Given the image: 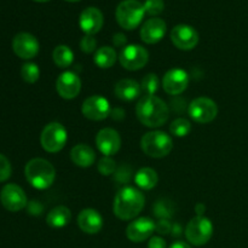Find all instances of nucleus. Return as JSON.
<instances>
[{
    "label": "nucleus",
    "instance_id": "1",
    "mask_svg": "<svg viewBox=\"0 0 248 248\" xmlns=\"http://www.w3.org/2000/svg\"><path fill=\"white\" fill-rule=\"evenodd\" d=\"M136 114L140 123L147 127H160L169 120L167 104L156 96H143L136 106Z\"/></svg>",
    "mask_w": 248,
    "mask_h": 248
},
{
    "label": "nucleus",
    "instance_id": "2",
    "mask_svg": "<svg viewBox=\"0 0 248 248\" xmlns=\"http://www.w3.org/2000/svg\"><path fill=\"white\" fill-rule=\"evenodd\" d=\"M145 199L142 191L132 186H125L114 199V215L121 220L135 219L144 207Z\"/></svg>",
    "mask_w": 248,
    "mask_h": 248
},
{
    "label": "nucleus",
    "instance_id": "3",
    "mask_svg": "<svg viewBox=\"0 0 248 248\" xmlns=\"http://www.w3.org/2000/svg\"><path fill=\"white\" fill-rule=\"evenodd\" d=\"M27 181L35 189H47L52 186L56 178L55 167L45 159L35 157L28 161L24 169Z\"/></svg>",
    "mask_w": 248,
    "mask_h": 248
},
{
    "label": "nucleus",
    "instance_id": "4",
    "mask_svg": "<svg viewBox=\"0 0 248 248\" xmlns=\"http://www.w3.org/2000/svg\"><path fill=\"white\" fill-rule=\"evenodd\" d=\"M140 148L148 156L161 159L167 156L173 148L172 138L162 131H152L145 133L140 140Z\"/></svg>",
    "mask_w": 248,
    "mask_h": 248
},
{
    "label": "nucleus",
    "instance_id": "5",
    "mask_svg": "<svg viewBox=\"0 0 248 248\" xmlns=\"http://www.w3.org/2000/svg\"><path fill=\"white\" fill-rule=\"evenodd\" d=\"M144 15V5L138 0H124L118 5L115 11L119 26L126 31H132L137 28Z\"/></svg>",
    "mask_w": 248,
    "mask_h": 248
},
{
    "label": "nucleus",
    "instance_id": "6",
    "mask_svg": "<svg viewBox=\"0 0 248 248\" xmlns=\"http://www.w3.org/2000/svg\"><path fill=\"white\" fill-rule=\"evenodd\" d=\"M68 133L64 126L60 123H51L44 127L40 136V143L47 153H58L64 148Z\"/></svg>",
    "mask_w": 248,
    "mask_h": 248
},
{
    "label": "nucleus",
    "instance_id": "7",
    "mask_svg": "<svg viewBox=\"0 0 248 248\" xmlns=\"http://www.w3.org/2000/svg\"><path fill=\"white\" fill-rule=\"evenodd\" d=\"M213 235V224L208 218L196 216L186 228V237L194 246H202L211 240Z\"/></svg>",
    "mask_w": 248,
    "mask_h": 248
},
{
    "label": "nucleus",
    "instance_id": "8",
    "mask_svg": "<svg viewBox=\"0 0 248 248\" xmlns=\"http://www.w3.org/2000/svg\"><path fill=\"white\" fill-rule=\"evenodd\" d=\"M189 115L199 124H208L216 119L218 107L215 101L207 97H199L189 104Z\"/></svg>",
    "mask_w": 248,
    "mask_h": 248
},
{
    "label": "nucleus",
    "instance_id": "9",
    "mask_svg": "<svg viewBox=\"0 0 248 248\" xmlns=\"http://www.w3.org/2000/svg\"><path fill=\"white\" fill-rule=\"evenodd\" d=\"M120 63L127 70H140L149 61V53L140 45H127L120 53Z\"/></svg>",
    "mask_w": 248,
    "mask_h": 248
},
{
    "label": "nucleus",
    "instance_id": "10",
    "mask_svg": "<svg viewBox=\"0 0 248 248\" xmlns=\"http://www.w3.org/2000/svg\"><path fill=\"white\" fill-rule=\"evenodd\" d=\"M0 202L5 210L10 212H18L27 206V196L21 186L10 183L1 189Z\"/></svg>",
    "mask_w": 248,
    "mask_h": 248
},
{
    "label": "nucleus",
    "instance_id": "11",
    "mask_svg": "<svg viewBox=\"0 0 248 248\" xmlns=\"http://www.w3.org/2000/svg\"><path fill=\"white\" fill-rule=\"evenodd\" d=\"M82 114L86 119L92 121H102L107 119L110 113V104L108 99L96 94L86 98L82 103Z\"/></svg>",
    "mask_w": 248,
    "mask_h": 248
},
{
    "label": "nucleus",
    "instance_id": "12",
    "mask_svg": "<svg viewBox=\"0 0 248 248\" xmlns=\"http://www.w3.org/2000/svg\"><path fill=\"white\" fill-rule=\"evenodd\" d=\"M12 50L22 60H31L39 52V41L33 34L22 31L12 40Z\"/></svg>",
    "mask_w": 248,
    "mask_h": 248
},
{
    "label": "nucleus",
    "instance_id": "13",
    "mask_svg": "<svg viewBox=\"0 0 248 248\" xmlns=\"http://www.w3.org/2000/svg\"><path fill=\"white\" fill-rule=\"evenodd\" d=\"M171 41L179 50H193L199 43V33L188 24H178L172 29Z\"/></svg>",
    "mask_w": 248,
    "mask_h": 248
},
{
    "label": "nucleus",
    "instance_id": "14",
    "mask_svg": "<svg viewBox=\"0 0 248 248\" xmlns=\"http://www.w3.org/2000/svg\"><path fill=\"white\" fill-rule=\"evenodd\" d=\"M189 85V75L186 70L174 68L169 70L162 79V87L165 92L171 96L181 94L186 90Z\"/></svg>",
    "mask_w": 248,
    "mask_h": 248
},
{
    "label": "nucleus",
    "instance_id": "15",
    "mask_svg": "<svg viewBox=\"0 0 248 248\" xmlns=\"http://www.w3.org/2000/svg\"><path fill=\"white\" fill-rule=\"evenodd\" d=\"M155 230H156V224L154 220L148 217H142L128 224L126 229V236L132 242H143L149 239Z\"/></svg>",
    "mask_w": 248,
    "mask_h": 248
},
{
    "label": "nucleus",
    "instance_id": "16",
    "mask_svg": "<svg viewBox=\"0 0 248 248\" xmlns=\"http://www.w3.org/2000/svg\"><path fill=\"white\" fill-rule=\"evenodd\" d=\"M56 90L64 99H73L80 93L81 81L80 78L73 72H64L56 80Z\"/></svg>",
    "mask_w": 248,
    "mask_h": 248
},
{
    "label": "nucleus",
    "instance_id": "17",
    "mask_svg": "<svg viewBox=\"0 0 248 248\" xmlns=\"http://www.w3.org/2000/svg\"><path fill=\"white\" fill-rule=\"evenodd\" d=\"M96 145L106 156L116 154L121 147V138L118 131L113 128H103L96 136Z\"/></svg>",
    "mask_w": 248,
    "mask_h": 248
},
{
    "label": "nucleus",
    "instance_id": "18",
    "mask_svg": "<svg viewBox=\"0 0 248 248\" xmlns=\"http://www.w3.org/2000/svg\"><path fill=\"white\" fill-rule=\"evenodd\" d=\"M103 14L97 7H86L80 15L79 24L85 35H94L98 33L103 27Z\"/></svg>",
    "mask_w": 248,
    "mask_h": 248
},
{
    "label": "nucleus",
    "instance_id": "19",
    "mask_svg": "<svg viewBox=\"0 0 248 248\" xmlns=\"http://www.w3.org/2000/svg\"><path fill=\"white\" fill-rule=\"evenodd\" d=\"M166 28L164 19L157 18V17L149 18L144 22L140 28V39L149 45L159 43L166 34Z\"/></svg>",
    "mask_w": 248,
    "mask_h": 248
},
{
    "label": "nucleus",
    "instance_id": "20",
    "mask_svg": "<svg viewBox=\"0 0 248 248\" xmlns=\"http://www.w3.org/2000/svg\"><path fill=\"white\" fill-rule=\"evenodd\" d=\"M79 228L86 234H97L103 227V219L98 211L93 208H85L78 216Z\"/></svg>",
    "mask_w": 248,
    "mask_h": 248
},
{
    "label": "nucleus",
    "instance_id": "21",
    "mask_svg": "<svg viewBox=\"0 0 248 248\" xmlns=\"http://www.w3.org/2000/svg\"><path fill=\"white\" fill-rule=\"evenodd\" d=\"M115 96L121 101H133V99L138 98L142 92V87L137 81L132 79H123L120 81L116 82L115 89Z\"/></svg>",
    "mask_w": 248,
    "mask_h": 248
},
{
    "label": "nucleus",
    "instance_id": "22",
    "mask_svg": "<svg viewBox=\"0 0 248 248\" xmlns=\"http://www.w3.org/2000/svg\"><path fill=\"white\" fill-rule=\"evenodd\" d=\"M70 159H72L73 164H75L77 166L86 169L94 164L96 153L90 145L78 144L70 150Z\"/></svg>",
    "mask_w": 248,
    "mask_h": 248
},
{
    "label": "nucleus",
    "instance_id": "23",
    "mask_svg": "<svg viewBox=\"0 0 248 248\" xmlns=\"http://www.w3.org/2000/svg\"><path fill=\"white\" fill-rule=\"evenodd\" d=\"M70 220H72V212L65 206H57L52 208L46 217V223L53 229L64 228L65 225L69 224Z\"/></svg>",
    "mask_w": 248,
    "mask_h": 248
},
{
    "label": "nucleus",
    "instance_id": "24",
    "mask_svg": "<svg viewBox=\"0 0 248 248\" xmlns=\"http://www.w3.org/2000/svg\"><path fill=\"white\" fill-rule=\"evenodd\" d=\"M116 55L115 48H113L111 46H103V47H99L98 50L94 53V63L98 65L102 69H108L114 65V63L116 62Z\"/></svg>",
    "mask_w": 248,
    "mask_h": 248
},
{
    "label": "nucleus",
    "instance_id": "25",
    "mask_svg": "<svg viewBox=\"0 0 248 248\" xmlns=\"http://www.w3.org/2000/svg\"><path fill=\"white\" fill-rule=\"evenodd\" d=\"M157 181H159V177H157L156 172L153 169H149V167L140 169L135 176L136 184L140 189H143V190L153 189L157 184Z\"/></svg>",
    "mask_w": 248,
    "mask_h": 248
},
{
    "label": "nucleus",
    "instance_id": "26",
    "mask_svg": "<svg viewBox=\"0 0 248 248\" xmlns=\"http://www.w3.org/2000/svg\"><path fill=\"white\" fill-rule=\"evenodd\" d=\"M53 62L58 68H68L74 61V55L67 45H58L52 53Z\"/></svg>",
    "mask_w": 248,
    "mask_h": 248
},
{
    "label": "nucleus",
    "instance_id": "27",
    "mask_svg": "<svg viewBox=\"0 0 248 248\" xmlns=\"http://www.w3.org/2000/svg\"><path fill=\"white\" fill-rule=\"evenodd\" d=\"M170 131H171V135H173L174 137H186L190 133L191 124L186 118H178L171 124Z\"/></svg>",
    "mask_w": 248,
    "mask_h": 248
},
{
    "label": "nucleus",
    "instance_id": "28",
    "mask_svg": "<svg viewBox=\"0 0 248 248\" xmlns=\"http://www.w3.org/2000/svg\"><path fill=\"white\" fill-rule=\"evenodd\" d=\"M21 77L28 84H34L39 80L40 77V69L35 63L28 62L22 65L21 68Z\"/></svg>",
    "mask_w": 248,
    "mask_h": 248
},
{
    "label": "nucleus",
    "instance_id": "29",
    "mask_svg": "<svg viewBox=\"0 0 248 248\" xmlns=\"http://www.w3.org/2000/svg\"><path fill=\"white\" fill-rule=\"evenodd\" d=\"M140 87L147 93V96H154V93L159 89V79H157V77L155 74L145 75L143 78Z\"/></svg>",
    "mask_w": 248,
    "mask_h": 248
},
{
    "label": "nucleus",
    "instance_id": "30",
    "mask_svg": "<svg viewBox=\"0 0 248 248\" xmlns=\"http://www.w3.org/2000/svg\"><path fill=\"white\" fill-rule=\"evenodd\" d=\"M165 9L164 0H145L144 10L145 14L149 16H157Z\"/></svg>",
    "mask_w": 248,
    "mask_h": 248
},
{
    "label": "nucleus",
    "instance_id": "31",
    "mask_svg": "<svg viewBox=\"0 0 248 248\" xmlns=\"http://www.w3.org/2000/svg\"><path fill=\"white\" fill-rule=\"evenodd\" d=\"M116 164L110 156H104L103 159L99 160L98 162V171L103 176H110L115 172Z\"/></svg>",
    "mask_w": 248,
    "mask_h": 248
},
{
    "label": "nucleus",
    "instance_id": "32",
    "mask_svg": "<svg viewBox=\"0 0 248 248\" xmlns=\"http://www.w3.org/2000/svg\"><path fill=\"white\" fill-rule=\"evenodd\" d=\"M11 164L6 156L0 154V182H5L11 176Z\"/></svg>",
    "mask_w": 248,
    "mask_h": 248
},
{
    "label": "nucleus",
    "instance_id": "33",
    "mask_svg": "<svg viewBox=\"0 0 248 248\" xmlns=\"http://www.w3.org/2000/svg\"><path fill=\"white\" fill-rule=\"evenodd\" d=\"M97 40L93 38V35H85L80 41V48L85 53H92L96 51Z\"/></svg>",
    "mask_w": 248,
    "mask_h": 248
},
{
    "label": "nucleus",
    "instance_id": "34",
    "mask_svg": "<svg viewBox=\"0 0 248 248\" xmlns=\"http://www.w3.org/2000/svg\"><path fill=\"white\" fill-rule=\"evenodd\" d=\"M148 248H166V241L160 236H154L149 240Z\"/></svg>",
    "mask_w": 248,
    "mask_h": 248
},
{
    "label": "nucleus",
    "instance_id": "35",
    "mask_svg": "<svg viewBox=\"0 0 248 248\" xmlns=\"http://www.w3.org/2000/svg\"><path fill=\"white\" fill-rule=\"evenodd\" d=\"M171 229V224L167 220H160L159 224H156V232L159 234H167Z\"/></svg>",
    "mask_w": 248,
    "mask_h": 248
},
{
    "label": "nucleus",
    "instance_id": "36",
    "mask_svg": "<svg viewBox=\"0 0 248 248\" xmlns=\"http://www.w3.org/2000/svg\"><path fill=\"white\" fill-rule=\"evenodd\" d=\"M126 41H127V39H126V36L124 35L123 33H116L115 35L113 36L114 45L118 46V47H121V46L125 45Z\"/></svg>",
    "mask_w": 248,
    "mask_h": 248
},
{
    "label": "nucleus",
    "instance_id": "37",
    "mask_svg": "<svg viewBox=\"0 0 248 248\" xmlns=\"http://www.w3.org/2000/svg\"><path fill=\"white\" fill-rule=\"evenodd\" d=\"M170 248H191L186 242L183 241H176L170 246Z\"/></svg>",
    "mask_w": 248,
    "mask_h": 248
},
{
    "label": "nucleus",
    "instance_id": "38",
    "mask_svg": "<svg viewBox=\"0 0 248 248\" xmlns=\"http://www.w3.org/2000/svg\"><path fill=\"white\" fill-rule=\"evenodd\" d=\"M195 211H196V213H198V216H202L203 211H205V206H203L202 203H198V205H196Z\"/></svg>",
    "mask_w": 248,
    "mask_h": 248
},
{
    "label": "nucleus",
    "instance_id": "39",
    "mask_svg": "<svg viewBox=\"0 0 248 248\" xmlns=\"http://www.w3.org/2000/svg\"><path fill=\"white\" fill-rule=\"evenodd\" d=\"M33 1H36V2H46V1H48V0H33Z\"/></svg>",
    "mask_w": 248,
    "mask_h": 248
},
{
    "label": "nucleus",
    "instance_id": "40",
    "mask_svg": "<svg viewBox=\"0 0 248 248\" xmlns=\"http://www.w3.org/2000/svg\"><path fill=\"white\" fill-rule=\"evenodd\" d=\"M65 1H69V2H75V1H80V0H65Z\"/></svg>",
    "mask_w": 248,
    "mask_h": 248
}]
</instances>
